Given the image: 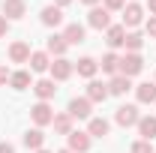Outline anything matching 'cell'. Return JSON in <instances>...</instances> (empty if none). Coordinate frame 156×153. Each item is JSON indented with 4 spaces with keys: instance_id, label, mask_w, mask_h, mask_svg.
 Wrapping results in <instances>:
<instances>
[{
    "instance_id": "cell-27",
    "label": "cell",
    "mask_w": 156,
    "mask_h": 153,
    "mask_svg": "<svg viewBox=\"0 0 156 153\" xmlns=\"http://www.w3.org/2000/svg\"><path fill=\"white\" fill-rule=\"evenodd\" d=\"M123 45H126L132 54H138V48L144 45V36H141V33H126V42H123Z\"/></svg>"
},
{
    "instance_id": "cell-10",
    "label": "cell",
    "mask_w": 156,
    "mask_h": 153,
    "mask_svg": "<svg viewBox=\"0 0 156 153\" xmlns=\"http://www.w3.org/2000/svg\"><path fill=\"white\" fill-rule=\"evenodd\" d=\"M135 126H138V135H141L144 141H153L156 138V117H141Z\"/></svg>"
},
{
    "instance_id": "cell-26",
    "label": "cell",
    "mask_w": 156,
    "mask_h": 153,
    "mask_svg": "<svg viewBox=\"0 0 156 153\" xmlns=\"http://www.w3.org/2000/svg\"><path fill=\"white\" fill-rule=\"evenodd\" d=\"M102 72H108V75L120 72V57H117V54H105V57H102Z\"/></svg>"
},
{
    "instance_id": "cell-5",
    "label": "cell",
    "mask_w": 156,
    "mask_h": 153,
    "mask_svg": "<svg viewBox=\"0 0 156 153\" xmlns=\"http://www.w3.org/2000/svg\"><path fill=\"white\" fill-rule=\"evenodd\" d=\"M48 69H51V81H66V78L72 75V63H69V60H63V57H57Z\"/></svg>"
},
{
    "instance_id": "cell-14",
    "label": "cell",
    "mask_w": 156,
    "mask_h": 153,
    "mask_svg": "<svg viewBox=\"0 0 156 153\" xmlns=\"http://www.w3.org/2000/svg\"><path fill=\"white\" fill-rule=\"evenodd\" d=\"M69 114L72 117H90V99H87V96L72 99V102H69Z\"/></svg>"
},
{
    "instance_id": "cell-16",
    "label": "cell",
    "mask_w": 156,
    "mask_h": 153,
    "mask_svg": "<svg viewBox=\"0 0 156 153\" xmlns=\"http://www.w3.org/2000/svg\"><path fill=\"white\" fill-rule=\"evenodd\" d=\"M75 69H78V75H84V78H93L96 75V69H99V63L93 57H81L75 63Z\"/></svg>"
},
{
    "instance_id": "cell-22",
    "label": "cell",
    "mask_w": 156,
    "mask_h": 153,
    "mask_svg": "<svg viewBox=\"0 0 156 153\" xmlns=\"http://www.w3.org/2000/svg\"><path fill=\"white\" fill-rule=\"evenodd\" d=\"M138 102H156V84H150V81H147V84H138Z\"/></svg>"
},
{
    "instance_id": "cell-25",
    "label": "cell",
    "mask_w": 156,
    "mask_h": 153,
    "mask_svg": "<svg viewBox=\"0 0 156 153\" xmlns=\"http://www.w3.org/2000/svg\"><path fill=\"white\" fill-rule=\"evenodd\" d=\"M45 45H48V51L57 54V57H63V51H66V39H63V36H48Z\"/></svg>"
},
{
    "instance_id": "cell-23",
    "label": "cell",
    "mask_w": 156,
    "mask_h": 153,
    "mask_svg": "<svg viewBox=\"0 0 156 153\" xmlns=\"http://www.w3.org/2000/svg\"><path fill=\"white\" fill-rule=\"evenodd\" d=\"M42 141H45L42 129H30V132L24 135V144H27V147H33V150H42Z\"/></svg>"
},
{
    "instance_id": "cell-4",
    "label": "cell",
    "mask_w": 156,
    "mask_h": 153,
    "mask_svg": "<svg viewBox=\"0 0 156 153\" xmlns=\"http://www.w3.org/2000/svg\"><path fill=\"white\" fill-rule=\"evenodd\" d=\"M30 117H33V123H36V126H45V123H51V120H54V111H51V105H48V102H39V105L30 108Z\"/></svg>"
},
{
    "instance_id": "cell-12",
    "label": "cell",
    "mask_w": 156,
    "mask_h": 153,
    "mask_svg": "<svg viewBox=\"0 0 156 153\" xmlns=\"http://www.w3.org/2000/svg\"><path fill=\"white\" fill-rule=\"evenodd\" d=\"M60 21H63V9L60 6H45L42 9V24L45 27H57Z\"/></svg>"
},
{
    "instance_id": "cell-17",
    "label": "cell",
    "mask_w": 156,
    "mask_h": 153,
    "mask_svg": "<svg viewBox=\"0 0 156 153\" xmlns=\"http://www.w3.org/2000/svg\"><path fill=\"white\" fill-rule=\"evenodd\" d=\"M63 39H66V45H78V42H84V27H81V24H69V27L63 30Z\"/></svg>"
},
{
    "instance_id": "cell-35",
    "label": "cell",
    "mask_w": 156,
    "mask_h": 153,
    "mask_svg": "<svg viewBox=\"0 0 156 153\" xmlns=\"http://www.w3.org/2000/svg\"><path fill=\"white\" fill-rule=\"evenodd\" d=\"M147 6H150V12L156 15V0H147Z\"/></svg>"
},
{
    "instance_id": "cell-6",
    "label": "cell",
    "mask_w": 156,
    "mask_h": 153,
    "mask_svg": "<svg viewBox=\"0 0 156 153\" xmlns=\"http://www.w3.org/2000/svg\"><path fill=\"white\" fill-rule=\"evenodd\" d=\"M87 147H90V135L72 129V132H69V150H72V153H84Z\"/></svg>"
},
{
    "instance_id": "cell-15",
    "label": "cell",
    "mask_w": 156,
    "mask_h": 153,
    "mask_svg": "<svg viewBox=\"0 0 156 153\" xmlns=\"http://www.w3.org/2000/svg\"><path fill=\"white\" fill-rule=\"evenodd\" d=\"M123 42H126V27L123 24H111L108 27V45L111 48H120Z\"/></svg>"
},
{
    "instance_id": "cell-33",
    "label": "cell",
    "mask_w": 156,
    "mask_h": 153,
    "mask_svg": "<svg viewBox=\"0 0 156 153\" xmlns=\"http://www.w3.org/2000/svg\"><path fill=\"white\" fill-rule=\"evenodd\" d=\"M6 30H9V21H6V18H0V36H3Z\"/></svg>"
},
{
    "instance_id": "cell-36",
    "label": "cell",
    "mask_w": 156,
    "mask_h": 153,
    "mask_svg": "<svg viewBox=\"0 0 156 153\" xmlns=\"http://www.w3.org/2000/svg\"><path fill=\"white\" fill-rule=\"evenodd\" d=\"M81 3H87V6H96L99 0H81Z\"/></svg>"
},
{
    "instance_id": "cell-30",
    "label": "cell",
    "mask_w": 156,
    "mask_h": 153,
    "mask_svg": "<svg viewBox=\"0 0 156 153\" xmlns=\"http://www.w3.org/2000/svg\"><path fill=\"white\" fill-rule=\"evenodd\" d=\"M147 33H150V36L156 39V15H153V18H150V21H147Z\"/></svg>"
},
{
    "instance_id": "cell-3",
    "label": "cell",
    "mask_w": 156,
    "mask_h": 153,
    "mask_svg": "<svg viewBox=\"0 0 156 153\" xmlns=\"http://www.w3.org/2000/svg\"><path fill=\"white\" fill-rule=\"evenodd\" d=\"M114 120L120 123V126H135L138 120H141V114H138L135 105H120V108H117V114H114Z\"/></svg>"
},
{
    "instance_id": "cell-37",
    "label": "cell",
    "mask_w": 156,
    "mask_h": 153,
    "mask_svg": "<svg viewBox=\"0 0 156 153\" xmlns=\"http://www.w3.org/2000/svg\"><path fill=\"white\" fill-rule=\"evenodd\" d=\"M57 153H72V150H69V147H66V150H57Z\"/></svg>"
},
{
    "instance_id": "cell-31",
    "label": "cell",
    "mask_w": 156,
    "mask_h": 153,
    "mask_svg": "<svg viewBox=\"0 0 156 153\" xmlns=\"http://www.w3.org/2000/svg\"><path fill=\"white\" fill-rule=\"evenodd\" d=\"M0 153H15V147H12V144H6V141H0Z\"/></svg>"
},
{
    "instance_id": "cell-9",
    "label": "cell",
    "mask_w": 156,
    "mask_h": 153,
    "mask_svg": "<svg viewBox=\"0 0 156 153\" xmlns=\"http://www.w3.org/2000/svg\"><path fill=\"white\" fill-rule=\"evenodd\" d=\"M87 99H90V102H105V99H108V84L90 81V84H87Z\"/></svg>"
},
{
    "instance_id": "cell-29",
    "label": "cell",
    "mask_w": 156,
    "mask_h": 153,
    "mask_svg": "<svg viewBox=\"0 0 156 153\" xmlns=\"http://www.w3.org/2000/svg\"><path fill=\"white\" fill-rule=\"evenodd\" d=\"M126 6V0H105V9L111 12V9H123Z\"/></svg>"
},
{
    "instance_id": "cell-19",
    "label": "cell",
    "mask_w": 156,
    "mask_h": 153,
    "mask_svg": "<svg viewBox=\"0 0 156 153\" xmlns=\"http://www.w3.org/2000/svg\"><path fill=\"white\" fill-rule=\"evenodd\" d=\"M129 87H132V84H129V78H126V75H114V78H111V84H108V93L123 96Z\"/></svg>"
},
{
    "instance_id": "cell-24",
    "label": "cell",
    "mask_w": 156,
    "mask_h": 153,
    "mask_svg": "<svg viewBox=\"0 0 156 153\" xmlns=\"http://www.w3.org/2000/svg\"><path fill=\"white\" fill-rule=\"evenodd\" d=\"M9 84H12L15 90H27V87H30V72H12V75H9Z\"/></svg>"
},
{
    "instance_id": "cell-13",
    "label": "cell",
    "mask_w": 156,
    "mask_h": 153,
    "mask_svg": "<svg viewBox=\"0 0 156 153\" xmlns=\"http://www.w3.org/2000/svg\"><path fill=\"white\" fill-rule=\"evenodd\" d=\"M24 9H27L24 0H3V15H6V18H21Z\"/></svg>"
},
{
    "instance_id": "cell-21",
    "label": "cell",
    "mask_w": 156,
    "mask_h": 153,
    "mask_svg": "<svg viewBox=\"0 0 156 153\" xmlns=\"http://www.w3.org/2000/svg\"><path fill=\"white\" fill-rule=\"evenodd\" d=\"M48 66H51V63H48V54H45V51H33V54H30V69H33V72H45Z\"/></svg>"
},
{
    "instance_id": "cell-8",
    "label": "cell",
    "mask_w": 156,
    "mask_h": 153,
    "mask_svg": "<svg viewBox=\"0 0 156 153\" xmlns=\"http://www.w3.org/2000/svg\"><path fill=\"white\" fill-rule=\"evenodd\" d=\"M9 60H12V63L30 60V45H27V42H12V45H9Z\"/></svg>"
},
{
    "instance_id": "cell-11",
    "label": "cell",
    "mask_w": 156,
    "mask_h": 153,
    "mask_svg": "<svg viewBox=\"0 0 156 153\" xmlns=\"http://www.w3.org/2000/svg\"><path fill=\"white\" fill-rule=\"evenodd\" d=\"M33 90H36V96L42 99V102H48L51 96L57 93V87H54V81H51V78H42V81H36V84H33Z\"/></svg>"
},
{
    "instance_id": "cell-2",
    "label": "cell",
    "mask_w": 156,
    "mask_h": 153,
    "mask_svg": "<svg viewBox=\"0 0 156 153\" xmlns=\"http://www.w3.org/2000/svg\"><path fill=\"white\" fill-rule=\"evenodd\" d=\"M141 69H144V60H141V54H126V57H120V75L132 78V75H138Z\"/></svg>"
},
{
    "instance_id": "cell-7",
    "label": "cell",
    "mask_w": 156,
    "mask_h": 153,
    "mask_svg": "<svg viewBox=\"0 0 156 153\" xmlns=\"http://www.w3.org/2000/svg\"><path fill=\"white\" fill-rule=\"evenodd\" d=\"M141 6L138 3H129V6H123V27H135V24H141Z\"/></svg>"
},
{
    "instance_id": "cell-1",
    "label": "cell",
    "mask_w": 156,
    "mask_h": 153,
    "mask_svg": "<svg viewBox=\"0 0 156 153\" xmlns=\"http://www.w3.org/2000/svg\"><path fill=\"white\" fill-rule=\"evenodd\" d=\"M87 21H90V27H96V30H108V27H111V12H108L105 6H93L90 15H87Z\"/></svg>"
},
{
    "instance_id": "cell-32",
    "label": "cell",
    "mask_w": 156,
    "mask_h": 153,
    "mask_svg": "<svg viewBox=\"0 0 156 153\" xmlns=\"http://www.w3.org/2000/svg\"><path fill=\"white\" fill-rule=\"evenodd\" d=\"M9 81V72H6V66H0V84H6Z\"/></svg>"
},
{
    "instance_id": "cell-28",
    "label": "cell",
    "mask_w": 156,
    "mask_h": 153,
    "mask_svg": "<svg viewBox=\"0 0 156 153\" xmlns=\"http://www.w3.org/2000/svg\"><path fill=\"white\" fill-rule=\"evenodd\" d=\"M132 153H153V147H150V141H135Z\"/></svg>"
},
{
    "instance_id": "cell-18",
    "label": "cell",
    "mask_w": 156,
    "mask_h": 153,
    "mask_svg": "<svg viewBox=\"0 0 156 153\" xmlns=\"http://www.w3.org/2000/svg\"><path fill=\"white\" fill-rule=\"evenodd\" d=\"M54 132H60V135H69L72 132V114L66 111V114H54Z\"/></svg>"
},
{
    "instance_id": "cell-38",
    "label": "cell",
    "mask_w": 156,
    "mask_h": 153,
    "mask_svg": "<svg viewBox=\"0 0 156 153\" xmlns=\"http://www.w3.org/2000/svg\"><path fill=\"white\" fill-rule=\"evenodd\" d=\"M36 153H48V150H36Z\"/></svg>"
},
{
    "instance_id": "cell-34",
    "label": "cell",
    "mask_w": 156,
    "mask_h": 153,
    "mask_svg": "<svg viewBox=\"0 0 156 153\" xmlns=\"http://www.w3.org/2000/svg\"><path fill=\"white\" fill-rule=\"evenodd\" d=\"M72 0H54V6H69Z\"/></svg>"
},
{
    "instance_id": "cell-20",
    "label": "cell",
    "mask_w": 156,
    "mask_h": 153,
    "mask_svg": "<svg viewBox=\"0 0 156 153\" xmlns=\"http://www.w3.org/2000/svg\"><path fill=\"white\" fill-rule=\"evenodd\" d=\"M108 129H111V126H108V120H102V117H93V120H90V126H87V135L105 138V135H108Z\"/></svg>"
}]
</instances>
